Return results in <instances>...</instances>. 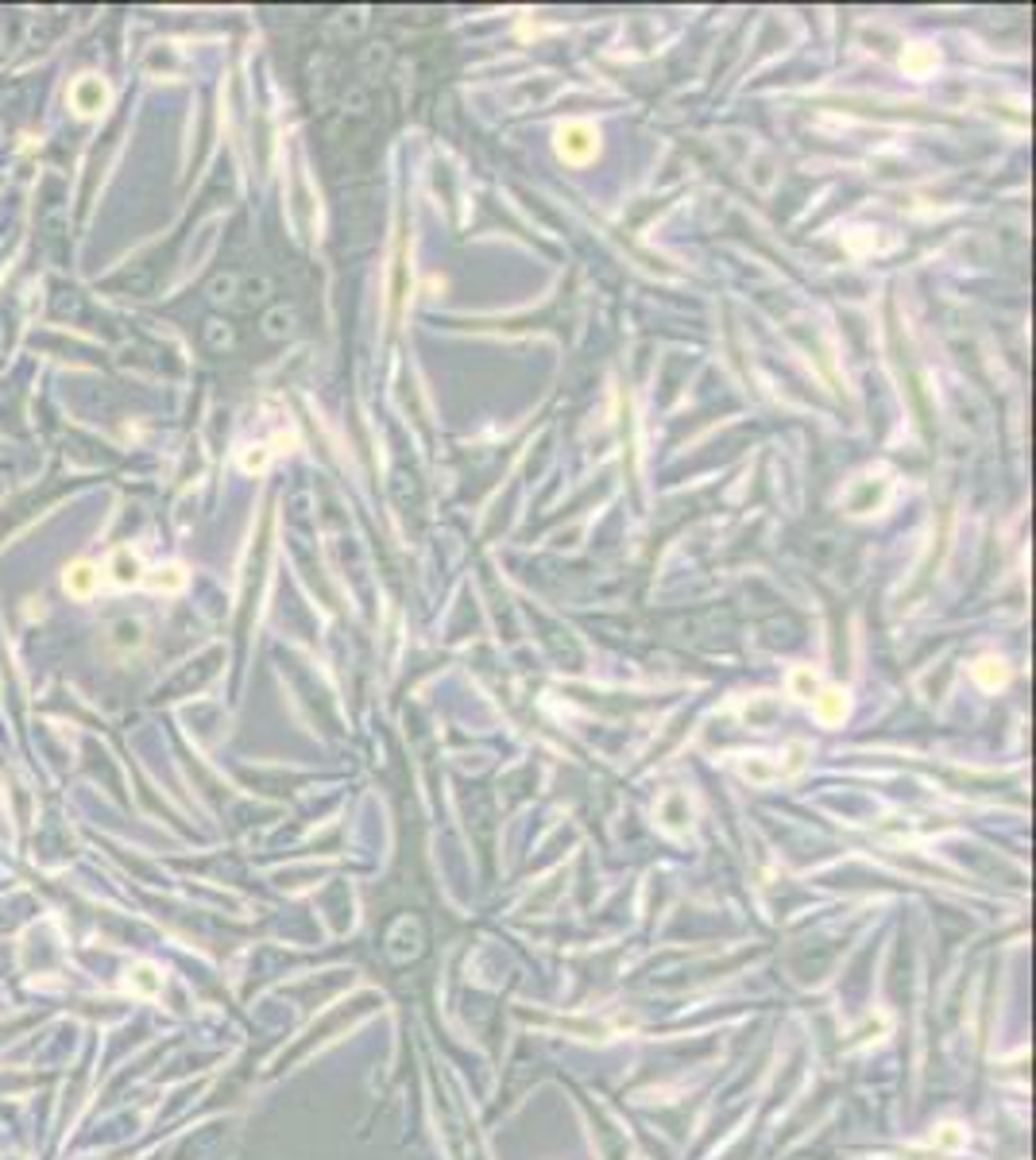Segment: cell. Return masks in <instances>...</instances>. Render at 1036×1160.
<instances>
[{
    "instance_id": "cell-1",
    "label": "cell",
    "mask_w": 1036,
    "mask_h": 1160,
    "mask_svg": "<svg viewBox=\"0 0 1036 1160\" xmlns=\"http://www.w3.org/2000/svg\"><path fill=\"white\" fill-rule=\"evenodd\" d=\"M144 557L132 550V546H117L108 553V561H105V576L112 580L117 589H136V585H144Z\"/></svg>"
},
{
    "instance_id": "cell-2",
    "label": "cell",
    "mask_w": 1036,
    "mask_h": 1160,
    "mask_svg": "<svg viewBox=\"0 0 1036 1160\" xmlns=\"http://www.w3.org/2000/svg\"><path fill=\"white\" fill-rule=\"evenodd\" d=\"M67 101H70V108H74L78 116H97V112L108 105V82L97 78V74H82V78H74Z\"/></svg>"
},
{
    "instance_id": "cell-3",
    "label": "cell",
    "mask_w": 1036,
    "mask_h": 1160,
    "mask_svg": "<svg viewBox=\"0 0 1036 1160\" xmlns=\"http://www.w3.org/2000/svg\"><path fill=\"white\" fill-rule=\"evenodd\" d=\"M159 991H163V971L151 959H140V963L128 967L125 995H132V998H159Z\"/></svg>"
},
{
    "instance_id": "cell-4",
    "label": "cell",
    "mask_w": 1036,
    "mask_h": 1160,
    "mask_svg": "<svg viewBox=\"0 0 1036 1160\" xmlns=\"http://www.w3.org/2000/svg\"><path fill=\"white\" fill-rule=\"evenodd\" d=\"M63 589H67V596H74V600H89V596L101 589V569H97L93 561H74V565H67V572H63Z\"/></svg>"
},
{
    "instance_id": "cell-5",
    "label": "cell",
    "mask_w": 1036,
    "mask_h": 1160,
    "mask_svg": "<svg viewBox=\"0 0 1036 1160\" xmlns=\"http://www.w3.org/2000/svg\"><path fill=\"white\" fill-rule=\"evenodd\" d=\"M144 585L151 592H182L186 589V572L182 565H155L144 572Z\"/></svg>"
},
{
    "instance_id": "cell-6",
    "label": "cell",
    "mask_w": 1036,
    "mask_h": 1160,
    "mask_svg": "<svg viewBox=\"0 0 1036 1160\" xmlns=\"http://www.w3.org/2000/svg\"><path fill=\"white\" fill-rule=\"evenodd\" d=\"M929 1141H932L936 1149H944V1152H963L967 1141H970V1133H967V1126H959V1122H940V1126L932 1130Z\"/></svg>"
},
{
    "instance_id": "cell-7",
    "label": "cell",
    "mask_w": 1036,
    "mask_h": 1160,
    "mask_svg": "<svg viewBox=\"0 0 1036 1160\" xmlns=\"http://www.w3.org/2000/svg\"><path fill=\"white\" fill-rule=\"evenodd\" d=\"M596 151V140L585 132V128H568V132H561V155H568V159H588Z\"/></svg>"
},
{
    "instance_id": "cell-8",
    "label": "cell",
    "mask_w": 1036,
    "mask_h": 1160,
    "mask_svg": "<svg viewBox=\"0 0 1036 1160\" xmlns=\"http://www.w3.org/2000/svg\"><path fill=\"white\" fill-rule=\"evenodd\" d=\"M843 712H847L843 692H824V701H820V720H824V724H835V720H843Z\"/></svg>"
},
{
    "instance_id": "cell-9",
    "label": "cell",
    "mask_w": 1036,
    "mask_h": 1160,
    "mask_svg": "<svg viewBox=\"0 0 1036 1160\" xmlns=\"http://www.w3.org/2000/svg\"><path fill=\"white\" fill-rule=\"evenodd\" d=\"M140 630H144L140 623L125 619V623H117V627H112V643H117V647H140V643H144V638H140Z\"/></svg>"
},
{
    "instance_id": "cell-10",
    "label": "cell",
    "mask_w": 1036,
    "mask_h": 1160,
    "mask_svg": "<svg viewBox=\"0 0 1036 1160\" xmlns=\"http://www.w3.org/2000/svg\"><path fill=\"white\" fill-rule=\"evenodd\" d=\"M263 464H267V453H263V449H252V453L244 456V469H248V473H259Z\"/></svg>"
}]
</instances>
